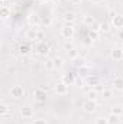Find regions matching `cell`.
Masks as SVG:
<instances>
[{"label":"cell","mask_w":123,"mask_h":124,"mask_svg":"<svg viewBox=\"0 0 123 124\" xmlns=\"http://www.w3.org/2000/svg\"><path fill=\"white\" fill-rule=\"evenodd\" d=\"M87 98L88 100H94L96 101V98H97V91L94 90V91H90V93L87 94Z\"/></svg>","instance_id":"obj_26"},{"label":"cell","mask_w":123,"mask_h":124,"mask_svg":"<svg viewBox=\"0 0 123 124\" xmlns=\"http://www.w3.org/2000/svg\"><path fill=\"white\" fill-rule=\"evenodd\" d=\"M72 65H74L75 68H81V66H84V65H86V59H84V58L77 56L75 59H72Z\"/></svg>","instance_id":"obj_15"},{"label":"cell","mask_w":123,"mask_h":124,"mask_svg":"<svg viewBox=\"0 0 123 124\" xmlns=\"http://www.w3.org/2000/svg\"><path fill=\"white\" fill-rule=\"evenodd\" d=\"M112 25H113L116 29L123 28V15H114L113 19H112Z\"/></svg>","instance_id":"obj_7"},{"label":"cell","mask_w":123,"mask_h":124,"mask_svg":"<svg viewBox=\"0 0 123 124\" xmlns=\"http://www.w3.org/2000/svg\"><path fill=\"white\" fill-rule=\"evenodd\" d=\"M101 31H104V32H109V31H110V28H109V25H107V23H101Z\"/></svg>","instance_id":"obj_33"},{"label":"cell","mask_w":123,"mask_h":124,"mask_svg":"<svg viewBox=\"0 0 123 124\" xmlns=\"http://www.w3.org/2000/svg\"><path fill=\"white\" fill-rule=\"evenodd\" d=\"M113 85H114V88H116V90H120V91H123V78H122V77L114 78Z\"/></svg>","instance_id":"obj_16"},{"label":"cell","mask_w":123,"mask_h":124,"mask_svg":"<svg viewBox=\"0 0 123 124\" xmlns=\"http://www.w3.org/2000/svg\"><path fill=\"white\" fill-rule=\"evenodd\" d=\"M64 20H65L67 23H72V22L75 20V13H74V12H67V13L64 15Z\"/></svg>","instance_id":"obj_14"},{"label":"cell","mask_w":123,"mask_h":124,"mask_svg":"<svg viewBox=\"0 0 123 124\" xmlns=\"http://www.w3.org/2000/svg\"><path fill=\"white\" fill-rule=\"evenodd\" d=\"M90 1H91V3H101L103 0H90Z\"/></svg>","instance_id":"obj_35"},{"label":"cell","mask_w":123,"mask_h":124,"mask_svg":"<svg viewBox=\"0 0 123 124\" xmlns=\"http://www.w3.org/2000/svg\"><path fill=\"white\" fill-rule=\"evenodd\" d=\"M55 93L58 94V95H67V94H68V85L64 84V82L57 84V85H55Z\"/></svg>","instance_id":"obj_8"},{"label":"cell","mask_w":123,"mask_h":124,"mask_svg":"<svg viewBox=\"0 0 123 124\" xmlns=\"http://www.w3.org/2000/svg\"><path fill=\"white\" fill-rule=\"evenodd\" d=\"M35 51H36V54H38V55H42V56H45V55L49 52V46H48L45 42H38V45H36Z\"/></svg>","instance_id":"obj_5"},{"label":"cell","mask_w":123,"mask_h":124,"mask_svg":"<svg viewBox=\"0 0 123 124\" xmlns=\"http://www.w3.org/2000/svg\"><path fill=\"white\" fill-rule=\"evenodd\" d=\"M88 84H90V85H97V84H100V82H98V78H97V77H90V78H88Z\"/></svg>","instance_id":"obj_25"},{"label":"cell","mask_w":123,"mask_h":124,"mask_svg":"<svg viewBox=\"0 0 123 124\" xmlns=\"http://www.w3.org/2000/svg\"><path fill=\"white\" fill-rule=\"evenodd\" d=\"M96 124H109L107 123V118H103V117H98L96 120Z\"/></svg>","instance_id":"obj_28"},{"label":"cell","mask_w":123,"mask_h":124,"mask_svg":"<svg viewBox=\"0 0 123 124\" xmlns=\"http://www.w3.org/2000/svg\"><path fill=\"white\" fill-rule=\"evenodd\" d=\"M19 54L20 55H23V56H26V55H29L31 54V46L28 45V43H22L20 46H19Z\"/></svg>","instance_id":"obj_12"},{"label":"cell","mask_w":123,"mask_h":124,"mask_svg":"<svg viewBox=\"0 0 123 124\" xmlns=\"http://www.w3.org/2000/svg\"><path fill=\"white\" fill-rule=\"evenodd\" d=\"M70 1H71L72 4H80V3H81L83 0H70Z\"/></svg>","instance_id":"obj_34"},{"label":"cell","mask_w":123,"mask_h":124,"mask_svg":"<svg viewBox=\"0 0 123 124\" xmlns=\"http://www.w3.org/2000/svg\"><path fill=\"white\" fill-rule=\"evenodd\" d=\"M41 1H44V3H45V1H49V0H41Z\"/></svg>","instance_id":"obj_36"},{"label":"cell","mask_w":123,"mask_h":124,"mask_svg":"<svg viewBox=\"0 0 123 124\" xmlns=\"http://www.w3.org/2000/svg\"><path fill=\"white\" fill-rule=\"evenodd\" d=\"M20 116L23 117V118H26V120H29V118H32L33 117V110H32L31 107H22L20 108Z\"/></svg>","instance_id":"obj_9"},{"label":"cell","mask_w":123,"mask_h":124,"mask_svg":"<svg viewBox=\"0 0 123 124\" xmlns=\"http://www.w3.org/2000/svg\"><path fill=\"white\" fill-rule=\"evenodd\" d=\"M90 38H91V40H94V39H97V38H98V32L91 31V32H90Z\"/></svg>","instance_id":"obj_30"},{"label":"cell","mask_w":123,"mask_h":124,"mask_svg":"<svg viewBox=\"0 0 123 124\" xmlns=\"http://www.w3.org/2000/svg\"><path fill=\"white\" fill-rule=\"evenodd\" d=\"M61 82H64V84H67V85H72L74 82H75V75L74 74H64L61 77Z\"/></svg>","instance_id":"obj_6"},{"label":"cell","mask_w":123,"mask_h":124,"mask_svg":"<svg viewBox=\"0 0 123 124\" xmlns=\"http://www.w3.org/2000/svg\"><path fill=\"white\" fill-rule=\"evenodd\" d=\"M33 98H35L36 101H39V102H44V101H46V90H45L44 87H41V88H36V90L33 91Z\"/></svg>","instance_id":"obj_2"},{"label":"cell","mask_w":123,"mask_h":124,"mask_svg":"<svg viewBox=\"0 0 123 124\" xmlns=\"http://www.w3.org/2000/svg\"><path fill=\"white\" fill-rule=\"evenodd\" d=\"M26 39H28V40H31V42L38 40V31H36L35 28L28 29V32H26Z\"/></svg>","instance_id":"obj_11"},{"label":"cell","mask_w":123,"mask_h":124,"mask_svg":"<svg viewBox=\"0 0 123 124\" xmlns=\"http://www.w3.org/2000/svg\"><path fill=\"white\" fill-rule=\"evenodd\" d=\"M119 120H120V116H117V114L110 113V114L107 116V123L109 124H117L119 123Z\"/></svg>","instance_id":"obj_13"},{"label":"cell","mask_w":123,"mask_h":124,"mask_svg":"<svg viewBox=\"0 0 123 124\" xmlns=\"http://www.w3.org/2000/svg\"><path fill=\"white\" fill-rule=\"evenodd\" d=\"M44 66H45V69H46V71H52V69L55 68L54 59H46V61H45V63H44Z\"/></svg>","instance_id":"obj_19"},{"label":"cell","mask_w":123,"mask_h":124,"mask_svg":"<svg viewBox=\"0 0 123 124\" xmlns=\"http://www.w3.org/2000/svg\"><path fill=\"white\" fill-rule=\"evenodd\" d=\"M32 124H48L46 120H44V118H36V120H33Z\"/></svg>","instance_id":"obj_27"},{"label":"cell","mask_w":123,"mask_h":124,"mask_svg":"<svg viewBox=\"0 0 123 124\" xmlns=\"http://www.w3.org/2000/svg\"><path fill=\"white\" fill-rule=\"evenodd\" d=\"M78 72H80V77H88L90 75V68L84 65V66L78 68Z\"/></svg>","instance_id":"obj_17"},{"label":"cell","mask_w":123,"mask_h":124,"mask_svg":"<svg viewBox=\"0 0 123 124\" xmlns=\"http://www.w3.org/2000/svg\"><path fill=\"white\" fill-rule=\"evenodd\" d=\"M9 15H10L9 9L3 6V7H1V10H0V16H1V19H7V17H9Z\"/></svg>","instance_id":"obj_20"},{"label":"cell","mask_w":123,"mask_h":124,"mask_svg":"<svg viewBox=\"0 0 123 124\" xmlns=\"http://www.w3.org/2000/svg\"><path fill=\"white\" fill-rule=\"evenodd\" d=\"M110 56H112V59H114V61H122L123 59V49H120V48L113 49L112 54H110Z\"/></svg>","instance_id":"obj_10"},{"label":"cell","mask_w":123,"mask_h":124,"mask_svg":"<svg viewBox=\"0 0 123 124\" xmlns=\"http://www.w3.org/2000/svg\"><path fill=\"white\" fill-rule=\"evenodd\" d=\"M74 32H75V29L72 28V25L71 23H67L61 29V35H62V38H65V39H71L74 36Z\"/></svg>","instance_id":"obj_3"},{"label":"cell","mask_w":123,"mask_h":124,"mask_svg":"<svg viewBox=\"0 0 123 124\" xmlns=\"http://www.w3.org/2000/svg\"><path fill=\"white\" fill-rule=\"evenodd\" d=\"M110 113H113V114H117V116H122L123 108H122V107H119V105H117V107L114 105V107H112V111H110Z\"/></svg>","instance_id":"obj_22"},{"label":"cell","mask_w":123,"mask_h":124,"mask_svg":"<svg viewBox=\"0 0 123 124\" xmlns=\"http://www.w3.org/2000/svg\"><path fill=\"white\" fill-rule=\"evenodd\" d=\"M44 38H45V35H44V32L38 31V42H44Z\"/></svg>","instance_id":"obj_29"},{"label":"cell","mask_w":123,"mask_h":124,"mask_svg":"<svg viewBox=\"0 0 123 124\" xmlns=\"http://www.w3.org/2000/svg\"><path fill=\"white\" fill-rule=\"evenodd\" d=\"M101 94H103L106 98H110V97H112V91H110V90H104V91H103Z\"/></svg>","instance_id":"obj_32"},{"label":"cell","mask_w":123,"mask_h":124,"mask_svg":"<svg viewBox=\"0 0 123 124\" xmlns=\"http://www.w3.org/2000/svg\"><path fill=\"white\" fill-rule=\"evenodd\" d=\"M9 113H10V108L6 104H1L0 105V116L1 117H6V116H9Z\"/></svg>","instance_id":"obj_18"},{"label":"cell","mask_w":123,"mask_h":124,"mask_svg":"<svg viewBox=\"0 0 123 124\" xmlns=\"http://www.w3.org/2000/svg\"><path fill=\"white\" fill-rule=\"evenodd\" d=\"M70 56H71L72 59H75V58L78 56V54H77V51H75V49H71V51H70Z\"/></svg>","instance_id":"obj_31"},{"label":"cell","mask_w":123,"mask_h":124,"mask_svg":"<svg viewBox=\"0 0 123 124\" xmlns=\"http://www.w3.org/2000/svg\"><path fill=\"white\" fill-rule=\"evenodd\" d=\"M29 22H31L32 25L35 23V25H39V17L36 16V15H32L31 17H29Z\"/></svg>","instance_id":"obj_24"},{"label":"cell","mask_w":123,"mask_h":124,"mask_svg":"<svg viewBox=\"0 0 123 124\" xmlns=\"http://www.w3.org/2000/svg\"><path fill=\"white\" fill-rule=\"evenodd\" d=\"M10 95L15 100H20V98L25 97V88L22 85H13L12 90H10Z\"/></svg>","instance_id":"obj_1"},{"label":"cell","mask_w":123,"mask_h":124,"mask_svg":"<svg viewBox=\"0 0 123 124\" xmlns=\"http://www.w3.org/2000/svg\"><path fill=\"white\" fill-rule=\"evenodd\" d=\"M122 45H123V42H122Z\"/></svg>","instance_id":"obj_37"},{"label":"cell","mask_w":123,"mask_h":124,"mask_svg":"<svg viewBox=\"0 0 123 124\" xmlns=\"http://www.w3.org/2000/svg\"><path fill=\"white\" fill-rule=\"evenodd\" d=\"M84 23H86V25H94V23H96V19H94V17H93V16H84Z\"/></svg>","instance_id":"obj_21"},{"label":"cell","mask_w":123,"mask_h":124,"mask_svg":"<svg viewBox=\"0 0 123 124\" xmlns=\"http://www.w3.org/2000/svg\"><path fill=\"white\" fill-rule=\"evenodd\" d=\"M54 63H55V68H61L62 65H64V59L58 56V58H55V59H54Z\"/></svg>","instance_id":"obj_23"},{"label":"cell","mask_w":123,"mask_h":124,"mask_svg":"<svg viewBox=\"0 0 123 124\" xmlns=\"http://www.w3.org/2000/svg\"><path fill=\"white\" fill-rule=\"evenodd\" d=\"M96 107H97V104H96L94 100H88V98H87V100L83 101V110H84L86 113H94Z\"/></svg>","instance_id":"obj_4"}]
</instances>
